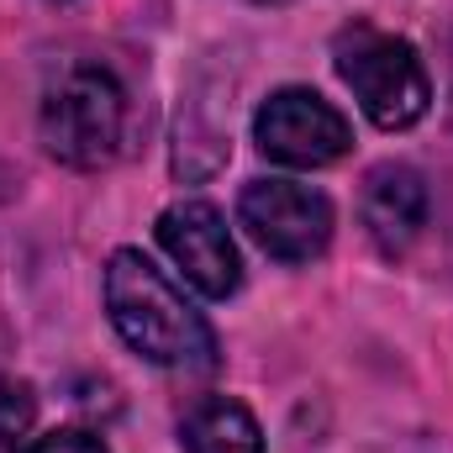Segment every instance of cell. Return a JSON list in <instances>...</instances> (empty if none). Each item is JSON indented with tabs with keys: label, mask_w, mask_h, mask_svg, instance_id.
<instances>
[{
	"label": "cell",
	"mask_w": 453,
	"mask_h": 453,
	"mask_svg": "<svg viewBox=\"0 0 453 453\" xmlns=\"http://www.w3.org/2000/svg\"><path fill=\"white\" fill-rule=\"evenodd\" d=\"M106 311L132 353L164 369H211L217 333L185 301V290L137 248H116L106 264Z\"/></svg>",
	"instance_id": "cell-1"
},
{
	"label": "cell",
	"mask_w": 453,
	"mask_h": 453,
	"mask_svg": "<svg viewBox=\"0 0 453 453\" xmlns=\"http://www.w3.org/2000/svg\"><path fill=\"white\" fill-rule=\"evenodd\" d=\"M42 142L58 164L69 169H101L121 153V137H127V96L116 85L111 69L101 64H69L48 96H42Z\"/></svg>",
	"instance_id": "cell-2"
},
{
	"label": "cell",
	"mask_w": 453,
	"mask_h": 453,
	"mask_svg": "<svg viewBox=\"0 0 453 453\" xmlns=\"http://www.w3.org/2000/svg\"><path fill=\"white\" fill-rule=\"evenodd\" d=\"M338 74L342 85L353 90V101L364 106V116L385 132H401V127H417L427 106H433V80L417 58V48L395 32H380V27H348L338 32Z\"/></svg>",
	"instance_id": "cell-3"
},
{
	"label": "cell",
	"mask_w": 453,
	"mask_h": 453,
	"mask_svg": "<svg viewBox=\"0 0 453 453\" xmlns=\"http://www.w3.org/2000/svg\"><path fill=\"white\" fill-rule=\"evenodd\" d=\"M253 142L264 148V158H274L285 169H327V164H338L342 153L353 148V127L317 90L285 85V90H274L258 106Z\"/></svg>",
	"instance_id": "cell-4"
},
{
	"label": "cell",
	"mask_w": 453,
	"mask_h": 453,
	"mask_svg": "<svg viewBox=\"0 0 453 453\" xmlns=\"http://www.w3.org/2000/svg\"><path fill=\"white\" fill-rule=\"evenodd\" d=\"M248 237L285 264H306L333 242V201L301 180H253L237 201Z\"/></svg>",
	"instance_id": "cell-5"
},
{
	"label": "cell",
	"mask_w": 453,
	"mask_h": 453,
	"mask_svg": "<svg viewBox=\"0 0 453 453\" xmlns=\"http://www.w3.org/2000/svg\"><path fill=\"white\" fill-rule=\"evenodd\" d=\"M158 242L164 253L180 264V274L206 296V301H226L242 285V258L237 242L226 232V217L211 201H174L158 217Z\"/></svg>",
	"instance_id": "cell-6"
},
{
	"label": "cell",
	"mask_w": 453,
	"mask_h": 453,
	"mask_svg": "<svg viewBox=\"0 0 453 453\" xmlns=\"http://www.w3.org/2000/svg\"><path fill=\"white\" fill-rule=\"evenodd\" d=\"M364 226L385 253H406L417 242V232L427 226V185L411 164H380L364 180Z\"/></svg>",
	"instance_id": "cell-7"
},
{
	"label": "cell",
	"mask_w": 453,
	"mask_h": 453,
	"mask_svg": "<svg viewBox=\"0 0 453 453\" xmlns=\"http://www.w3.org/2000/svg\"><path fill=\"white\" fill-rule=\"evenodd\" d=\"M180 443L185 453H264V433L242 401L211 395L180 422Z\"/></svg>",
	"instance_id": "cell-8"
},
{
	"label": "cell",
	"mask_w": 453,
	"mask_h": 453,
	"mask_svg": "<svg viewBox=\"0 0 453 453\" xmlns=\"http://www.w3.org/2000/svg\"><path fill=\"white\" fill-rule=\"evenodd\" d=\"M37 422V401L21 380H0V443H21Z\"/></svg>",
	"instance_id": "cell-9"
},
{
	"label": "cell",
	"mask_w": 453,
	"mask_h": 453,
	"mask_svg": "<svg viewBox=\"0 0 453 453\" xmlns=\"http://www.w3.org/2000/svg\"><path fill=\"white\" fill-rule=\"evenodd\" d=\"M21 453H111V449H106V438L90 433V427H58V433H48V438H32Z\"/></svg>",
	"instance_id": "cell-10"
},
{
	"label": "cell",
	"mask_w": 453,
	"mask_h": 453,
	"mask_svg": "<svg viewBox=\"0 0 453 453\" xmlns=\"http://www.w3.org/2000/svg\"><path fill=\"white\" fill-rule=\"evenodd\" d=\"M449 121H453V106H449Z\"/></svg>",
	"instance_id": "cell-11"
}]
</instances>
